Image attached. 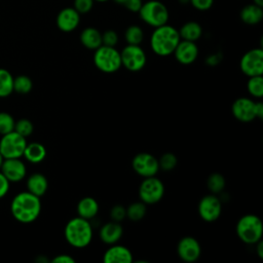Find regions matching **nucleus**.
Segmentation results:
<instances>
[{
  "mask_svg": "<svg viewBox=\"0 0 263 263\" xmlns=\"http://www.w3.org/2000/svg\"><path fill=\"white\" fill-rule=\"evenodd\" d=\"M10 212L20 223H32L39 217L41 212L40 197L29 191L20 192L11 200Z\"/></svg>",
  "mask_w": 263,
  "mask_h": 263,
  "instance_id": "nucleus-1",
  "label": "nucleus"
},
{
  "mask_svg": "<svg viewBox=\"0 0 263 263\" xmlns=\"http://www.w3.org/2000/svg\"><path fill=\"white\" fill-rule=\"evenodd\" d=\"M181 40L179 31L167 24L154 28L150 37V47L159 57L171 55L179 41Z\"/></svg>",
  "mask_w": 263,
  "mask_h": 263,
  "instance_id": "nucleus-2",
  "label": "nucleus"
},
{
  "mask_svg": "<svg viewBox=\"0 0 263 263\" xmlns=\"http://www.w3.org/2000/svg\"><path fill=\"white\" fill-rule=\"evenodd\" d=\"M64 233L69 245L77 249H82L90 243L93 230L88 220L78 216L68 221Z\"/></svg>",
  "mask_w": 263,
  "mask_h": 263,
  "instance_id": "nucleus-3",
  "label": "nucleus"
},
{
  "mask_svg": "<svg viewBox=\"0 0 263 263\" xmlns=\"http://www.w3.org/2000/svg\"><path fill=\"white\" fill-rule=\"evenodd\" d=\"M238 238L248 245H255L262 238L263 224L261 219L254 214L242 216L236 224Z\"/></svg>",
  "mask_w": 263,
  "mask_h": 263,
  "instance_id": "nucleus-4",
  "label": "nucleus"
},
{
  "mask_svg": "<svg viewBox=\"0 0 263 263\" xmlns=\"http://www.w3.org/2000/svg\"><path fill=\"white\" fill-rule=\"evenodd\" d=\"M140 18L150 27L156 28L167 24L170 13L161 0H148L143 2L139 10Z\"/></svg>",
  "mask_w": 263,
  "mask_h": 263,
  "instance_id": "nucleus-5",
  "label": "nucleus"
},
{
  "mask_svg": "<svg viewBox=\"0 0 263 263\" xmlns=\"http://www.w3.org/2000/svg\"><path fill=\"white\" fill-rule=\"evenodd\" d=\"M93 64L104 73H114L122 66L120 52L115 48V46L102 44L100 47L95 49Z\"/></svg>",
  "mask_w": 263,
  "mask_h": 263,
  "instance_id": "nucleus-6",
  "label": "nucleus"
},
{
  "mask_svg": "<svg viewBox=\"0 0 263 263\" xmlns=\"http://www.w3.org/2000/svg\"><path fill=\"white\" fill-rule=\"evenodd\" d=\"M26 145V138L12 130L2 135L0 139V153L4 158H21Z\"/></svg>",
  "mask_w": 263,
  "mask_h": 263,
  "instance_id": "nucleus-7",
  "label": "nucleus"
},
{
  "mask_svg": "<svg viewBox=\"0 0 263 263\" xmlns=\"http://www.w3.org/2000/svg\"><path fill=\"white\" fill-rule=\"evenodd\" d=\"M121 65L132 72L142 70L147 62V57L144 49L140 45L127 44L120 51Z\"/></svg>",
  "mask_w": 263,
  "mask_h": 263,
  "instance_id": "nucleus-8",
  "label": "nucleus"
},
{
  "mask_svg": "<svg viewBox=\"0 0 263 263\" xmlns=\"http://www.w3.org/2000/svg\"><path fill=\"white\" fill-rule=\"evenodd\" d=\"M163 194L164 185L155 176L145 178L139 187V196L141 201L146 204L158 202L163 197Z\"/></svg>",
  "mask_w": 263,
  "mask_h": 263,
  "instance_id": "nucleus-9",
  "label": "nucleus"
},
{
  "mask_svg": "<svg viewBox=\"0 0 263 263\" xmlns=\"http://www.w3.org/2000/svg\"><path fill=\"white\" fill-rule=\"evenodd\" d=\"M240 70L248 77L263 74V49L253 48L247 51L240 59Z\"/></svg>",
  "mask_w": 263,
  "mask_h": 263,
  "instance_id": "nucleus-10",
  "label": "nucleus"
},
{
  "mask_svg": "<svg viewBox=\"0 0 263 263\" xmlns=\"http://www.w3.org/2000/svg\"><path fill=\"white\" fill-rule=\"evenodd\" d=\"M134 171L143 178L153 177L159 171L158 159L147 152H141L134 156L132 160Z\"/></svg>",
  "mask_w": 263,
  "mask_h": 263,
  "instance_id": "nucleus-11",
  "label": "nucleus"
},
{
  "mask_svg": "<svg viewBox=\"0 0 263 263\" xmlns=\"http://www.w3.org/2000/svg\"><path fill=\"white\" fill-rule=\"evenodd\" d=\"M200 218L205 222L216 221L222 212L221 200L215 194H208L203 196L197 206Z\"/></svg>",
  "mask_w": 263,
  "mask_h": 263,
  "instance_id": "nucleus-12",
  "label": "nucleus"
},
{
  "mask_svg": "<svg viewBox=\"0 0 263 263\" xmlns=\"http://www.w3.org/2000/svg\"><path fill=\"white\" fill-rule=\"evenodd\" d=\"M178 256L185 262H195L201 254V248L196 238L193 236L182 237L177 246Z\"/></svg>",
  "mask_w": 263,
  "mask_h": 263,
  "instance_id": "nucleus-13",
  "label": "nucleus"
},
{
  "mask_svg": "<svg viewBox=\"0 0 263 263\" xmlns=\"http://www.w3.org/2000/svg\"><path fill=\"white\" fill-rule=\"evenodd\" d=\"M0 172L10 183H17L26 177L27 167L21 158H4Z\"/></svg>",
  "mask_w": 263,
  "mask_h": 263,
  "instance_id": "nucleus-14",
  "label": "nucleus"
},
{
  "mask_svg": "<svg viewBox=\"0 0 263 263\" xmlns=\"http://www.w3.org/2000/svg\"><path fill=\"white\" fill-rule=\"evenodd\" d=\"M231 112L237 120L241 122H250L256 118L255 102L249 98H238L233 102Z\"/></svg>",
  "mask_w": 263,
  "mask_h": 263,
  "instance_id": "nucleus-15",
  "label": "nucleus"
},
{
  "mask_svg": "<svg viewBox=\"0 0 263 263\" xmlns=\"http://www.w3.org/2000/svg\"><path fill=\"white\" fill-rule=\"evenodd\" d=\"M173 53L180 64L190 65L198 57V47L194 41L181 39Z\"/></svg>",
  "mask_w": 263,
  "mask_h": 263,
  "instance_id": "nucleus-16",
  "label": "nucleus"
},
{
  "mask_svg": "<svg viewBox=\"0 0 263 263\" xmlns=\"http://www.w3.org/2000/svg\"><path fill=\"white\" fill-rule=\"evenodd\" d=\"M57 26L65 33L74 31L80 23V13L74 7H65L57 15Z\"/></svg>",
  "mask_w": 263,
  "mask_h": 263,
  "instance_id": "nucleus-17",
  "label": "nucleus"
},
{
  "mask_svg": "<svg viewBox=\"0 0 263 263\" xmlns=\"http://www.w3.org/2000/svg\"><path fill=\"white\" fill-rule=\"evenodd\" d=\"M103 261L105 263H130L133 261V255L126 247L113 243L104 253Z\"/></svg>",
  "mask_w": 263,
  "mask_h": 263,
  "instance_id": "nucleus-18",
  "label": "nucleus"
},
{
  "mask_svg": "<svg viewBox=\"0 0 263 263\" xmlns=\"http://www.w3.org/2000/svg\"><path fill=\"white\" fill-rule=\"evenodd\" d=\"M123 228L119 222H108L100 229V238L107 245L116 243L122 236Z\"/></svg>",
  "mask_w": 263,
  "mask_h": 263,
  "instance_id": "nucleus-19",
  "label": "nucleus"
},
{
  "mask_svg": "<svg viewBox=\"0 0 263 263\" xmlns=\"http://www.w3.org/2000/svg\"><path fill=\"white\" fill-rule=\"evenodd\" d=\"M79 39L81 44L87 49L95 50L102 45V33L93 27L84 28L80 33Z\"/></svg>",
  "mask_w": 263,
  "mask_h": 263,
  "instance_id": "nucleus-20",
  "label": "nucleus"
},
{
  "mask_svg": "<svg viewBox=\"0 0 263 263\" xmlns=\"http://www.w3.org/2000/svg\"><path fill=\"white\" fill-rule=\"evenodd\" d=\"M242 23L253 26L261 23L263 20V8L254 3L243 6L239 12Z\"/></svg>",
  "mask_w": 263,
  "mask_h": 263,
  "instance_id": "nucleus-21",
  "label": "nucleus"
},
{
  "mask_svg": "<svg viewBox=\"0 0 263 263\" xmlns=\"http://www.w3.org/2000/svg\"><path fill=\"white\" fill-rule=\"evenodd\" d=\"M48 188V182L44 175L40 173L32 174L27 179V191L31 192L32 194L41 197L45 194Z\"/></svg>",
  "mask_w": 263,
  "mask_h": 263,
  "instance_id": "nucleus-22",
  "label": "nucleus"
},
{
  "mask_svg": "<svg viewBox=\"0 0 263 263\" xmlns=\"http://www.w3.org/2000/svg\"><path fill=\"white\" fill-rule=\"evenodd\" d=\"M98 212H99V203L93 197H90V196L83 197L79 200L77 204L78 216L86 220L95 218Z\"/></svg>",
  "mask_w": 263,
  "mask_h": 263,
  "instance_id": "nucleus-23",
  "label": "nucleus"
},
{
  "mask_svg": "<svg viewBox=\"0 0 263 263\" xmlns=\"http://www.w3.org/2000/svg\"><path fill=\"white\" fill-rule=\"evenodd\" d=\"M23 156L31 163H39L45 158L46 149L42 144L37 142L27 143Z\"/></svg>",
  "mask_w": 263,
  "mask_h": 263,
  "instance_id": "nucleus-24",
  "label": "nucleus"
},
{
  "mask_svg": "<svg viewBox=\"0 0 263 263\" xmlns=\"http://www.w3.org/2000/svg\"><path fill=\"white\" fill-rule=\"evenodd\" d=\"M180 38L182 40H188V41H196L198 40L202 35V28L201 26L194 21L186 22L182 25V27L178 30Z\"/></svg>",
  "mask_w": 263,
  "mask_h": 263,
  "instance_id": "nucleus-25",
  "label": "nucleus"
},
{
  "mask_svg": "<svg viewBox=\"0 0 263 263\" xmlns=\"http://www.w3.org/2000/svg\"><path fill=\"white\" fill-rule=\"evenodd\" d=\"M13 92V76L4 69L0 68V98H6Z\"/></svg>",
  "mask_w": 263,
  "mask_h": 263,
  "instance_id": "nucleus-26",
  "label": "nucleus"
},
{
  "mask_svg": "<svg viewBox=\"0 0 263 263\" xmlns=\"http://www.w3.org/2000/svg\"><path fill=\"white\" fill-rule=\"evenodd\" d=\"M124 38L127 44L140 45L144 39V32L138 25H130L124 32Z\"/></svg>",
  "mask_w": 263,
  "mask_h": 263,
  "instance_id": "nucleus-27",
  "label": "nucleus"
},
{
  "mask_svg": "<svg viewBox=\"0 0 263 263\" xmlns=\"http://www.w3.org/2000/svg\"><path fill=\"white\" fill-rule=\"evenodd\" d=\"M146 203L143 201H136L130 203L126 209V217L132 221H140L146 215Z\"/></svg>",
  "mask_w": 263,
  "mask_h": 263,
  "instance_id": "nucleus-28",
  "label": "nucleus"
},
{
  "mask_svg": "<svg viewBox=\"0 0 263 263\" xmlns=\"http://www.w3.org/2000/svg\"><path fill=\"white\" fill-rule=\"evenodd\" d=\"M33 88V82L31 78L27 75H18L13 77V91L26 95L29 93Z\"/></svg>",
  "mask_w": 263,
  "mask_h": 263,
  "instance_id": "nucleus-29",
  "label": "nucleus"
},
{
  "mask_svg": "<svg viewBox=\"0 0 263 263\" xmlns=\"http://www.w3.org/2000/svg\"><path fill=\"white\" fill-rule=\"evenodd\" d=\"M247 87L252 97L257 98V99L262 98L263 97V77H262V75L249 77Z\"/></svg>",
  "mask_w": 263,
  "mask_h": 263,
  "instance_id": "nucleus-30",
  "label": "nucleus"
},
{
  "mask_svg": "<svg viewBox=\"0 0 263 263\" xmlns=\"http://www.w3.org/2000/svg\"><path fill=\"white\" fill-rule=\"evenodd\" d=\"M206 186L213 194L220 193L225 187V179L219 173H213L206 180Z\"/></svg>",
  "mask_w": 263,
  "mask_h": 263,
  "instance_id": "nucleus-31",
  "label": "nucleus"
},
{
  "mask_svg": "<svg viewBox=\"0 0 263 263\" xmlns=\"http://www.w3.org/2000/svg\"><path fill=\"white\" fill-rule=\"evenodd\" d=\"M15 120L11 114L7 112H0V135H5L14 129Z\"/></svg>",
  "mask_w": 263,
  "mask_h": 263,
  "instance_id": "nucleus-32",
  "label": "nucleus"
},
{
  "mask_svg": "<svg viewBox=\"0 0 263 263\" xmlns=\"http://www.w3.org/2000/svg\"><path fill=\"white\" fill-rule=\"evenodd\" d=\"M13 130L16 132L17 134H20L21 136L27 138L32 135V133L34 130V126H33V123L31 122V120H29L27 118H22V119H18L17 121H15Z\"/></svg>",
  "mask_w": 263,
  "mask_h": 263,
  "instance_id": "nucleus-33",
  "label": "nucleus"
},
{
  "mask_svg": "<svg viewBox=\"0 0 263 263\" xmlns=\"http://www.w3.org/2000/svg\"><path fill=\"white\" fill-rule=\"evenodd\" d=\"M177 157L175 154L167 152L161 155V157L158 159V164H159V168L163 170V171H172L173 168L176 167L177 165Z\"/></svg>",
  "mask_w": 263,
  "mask_h": 263,
  "instance_id": "nucleus-34",
  "label": "nucleus"
},
{
  "mask_svg": "<svg viewBox=\"0 0 263 263\" xmlns=\"http://www.w3.org/2000/svg\"><path fill=\"white\" fill-rule=\"evenodd\" d=\"M93 4H95L93 0H74L73 7L80 14H85L92 9Z\"/></svg>",
  "mask_w": 263,
  "mask_h": 263,
  "instance_id": "nucleus-35",
  "label": "nucleus"
},
{
  "mask_svg": "<svg viewBox=\"0 0 263 263\" xmlns=\"http://www.w3.org/2000/svg\"><path fill=\"white\" fill-rule=\"evenodd\" d=\"M118 42V35L113 30H107L102 33V44L107 46H115Z\"/></svg>",
  "mask_w": 263,
  "mask_h": 263,
  "instance_id": "nucleus-36",
  "label": "nucleus"
},
{
  "mask_svg": "<svg viewBox=\"0 0 263 263\" xmlns=\"http://www.w3.org/2000/svg\"><path fill=\"white\" fill-rule=\"evenodd\" d=\"M110 217L112 221L121 222L126 217V209L120 204H116L111 209Z\"/></svg>",
  "mask_w": 263,
  "mask_h": 263,
  "instance_id": "nucleus-37",
  "label": "nucleus"
},
{
  "mask_svg": "<svg viewBox=\"0 0 263 263\" xmlns=\"http://www.w3.org/2000/svg\"><path fill=\"white\" fill-rule=\"evenodd\" d=\"M189 3L197 10L200 11H205L209 10L213 4L214 0H189Z\"/></svg>",
  "mask_w": 263,
  "mask_h": 263,
  "instance_id": "nucleus-38",
  "label": "nucleus"
},
{
  "mask_svg": "<svg viewBox=\"0 0 263 263\" xmlns=\"http://www.w3.org/2000/svg\"><path fill=\"white\" fill-rule=\"evenodd\" d=\"M142 4H143L142 0H125V2L123 3V6L132 12H139Z\"/></svg>",
  "mask_w": 263,
  "mask_h": 263,
  "instance_id": "nucleus-39",
  "label": "nucleus"
},
{
  "mask_svg": "<svg viewBox=\"0 0 263 263\" xmlns=\"http://www.w3.org/2000/svg\"><path fill=\"white\" fill-rule=\"evenodd\" d=\"M9 186H10V182L0 172V199L7 194L9 190Z\"/></svg>",
  "mask_w": 263,
  "mask_h": 263,
  "instance_id": "nucleus-40",
  "label": "nucleus"
},
{
  "mask_svg": "<svg viewBox=\"0 0 263 263\" xmlns=\"http://www.w3.org/2000/svg\"><path fill=\"white\" fill-rule=\"evenodd\" d=\"M52 263H75V259L73 257H71L70 255H65V254H62V255H59V256H55L52 260H51Z\"/></svg>",
  "mask_w": 263,
  "mask_h": 263,
  "instance_id": "nucleus-41",
  "label": "nucleus"
},
{
  "mask_svg": "<svg viewBox=\"0 0 263 263\" xmlns=\"http://www.w3.org/2000/svg\"><path fill=\"white\" fill-rule=\"evenodd\" d=\"M255 116H256V118H259V119L263 118V103L262 102H255Z\"/></svg>",
  "mask_w": 263,
  "mask_h": 263,
  "instance_id": "nucleus-42",
  "label": "nucleus"
},
{
  "mask_svg": "<svg viewBox=\"0 0 263 263\" xmlns=\"http://www.w3.org/2000/svg\"><path fill=\"white\" fill-rule=\"evenodd\" d=\"M255 245H256V253H257L258 257L260 259H262L263 258V242H262V240L260 239Z\"/></svg>",
  "mask_w": 263,
  "mask_h": 263,
  "instance_id": "nucleus-43",
  "label": "nucleus"
},
{
  "mask_svg": "<svg viewBox=\"0 0 263 263\" xmlns=\"http://www.w3.org/2000/svg\"><path fill=\"white\" fill-rule=\"evenodd\" d=\"M253 3L258 5V6H261L263 7V0H253Z\"/></svg>",
  "mask_w": 263,
  "mask_h": 263,
  "instance_id": "nucleus-44",
  "label": "nucleus"
},
{
  "mask_svg": "<svg viewBox=\"0 0 263 263\" xmlns=\"http://www.w3.org/2000/svg\"><path fill=\"white\" fill-rule=\"evenodd\" d=\"M117 4H120V5H123V3L125 2V0H114Z\"/></svg>",
  "mask_w": 263,
  "mask_h": 263,
  "instance_id": "nucleus-45",
  "label": "nucleus"
},
{
  "mask_svg": "<svg viewBox=\"0 0 263 263\" xmlns=\"http://www.w3.org/2000/svg\"><path fill=\"white\" fill-rule=\"evenodd\" d=\"M3 160H4V157L2 156V154L0 153V168H1V166H2V163H3Z\"/></svg>",
  "mask_w": 263,
  "mask_h": 263,
  "instance_id": "nucleus-46",
  "label": "nucleus"
},
{
  "mask_svg": "<svg viewBox=\"0 0 263 263\" xmlns=\"http://www.w3.org/2000/svg\"><path fill=\"white\" fill-rule=\"evenodd\" d=\"M95 2L97 1V2H106V1H109V0H93Z\"/></svg>",
  "mask_w": 263,
  "mask_h": 263,
  "instance_id": "nucleus-47",
  "label": "nucleus"
}]
</instances>
